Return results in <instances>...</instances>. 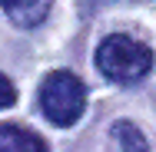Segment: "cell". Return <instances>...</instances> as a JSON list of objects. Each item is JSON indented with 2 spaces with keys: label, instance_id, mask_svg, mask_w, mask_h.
Listing matches in <instances>:
<instances>
[{
  "label": "cell",
  "instance_id": "obj_6",
  "mask_svg": "<svg viewBox=\"0 0 156 152\" xmlns=\"http://www.w3.org/2000/svg\"><path fill=\"white\" fill-rule=\"evenodd\" d=\"M17 103V90H13V83L0 73V109H7V106H13Z\"/></svg>",
  "mask_w": 156,
  "mask_h": 152
},
{
  "label": "cell",
  "instance_id": "obj_3",
  "mask_svg": "<svg viewBox=\"0 0 156 152\" xmlns=\"http://www.w3.org/2000/svg\"><path fill=\"white\" fill-rule=\"evenodd\" d=\"M53 0H0V7L7 10V17L17 27H37L43 23V17L50 13Z\"/></svg>",
  "mask_w": 156,
  "mask_h": 152
},
{
  "label": "cell",
  "instance_id": "obj_4",
  "mask_svg": "<svg viewBox=\"0 0 156 152\" xmlns=\"http://www.w3.org/2000/svg\"><path fill=\"white\" fill-rule=\"evenodd\" d=\"M0 152H47V146L23 126H0Z\"/></svg>",
  "mask_w": 156,
  "mask_h": 152
},
{
  "label": "cell",
  "instance_id": "obj_2",
  "mask_svg": "<svg viewBox=\"0 0 156 152\" xmlns=\"http://www.w3.org/2000/svg\"><path fill=\"white\" fill-rule=\"evenodd\" d=\"M40 109L53 126H73L87 109V86L70 69H53L40 86Z\"/></svg>",
  "mask_w": 156,
  "mask_h": 152
},
{
  "label": "cell",
  "instance_id": "obj_5",
  "mask_svg": "<svg viewBox=\"0 0 156 152\" xmlns=\"http://www.w3.org/2000/svg\"><path fill=\"white\" fill-rule=\"evenodd\" d=\"M113 136H116V142H120V149H123V152H150L143 132H140L133 122H126V119L113 122Z\"/></svg>",
  "mask_w": 156,
  "mask_h": 152
},
{
  "label": "cell",
  "instance_id": "obj_1",
  "mask_svg": "<svg viewBox=\"0 0 156 152\" xmlns=\"http://www.w3.org/2000/svg\"><path fill=\"white\" fill-rule=\"evenodd\" d=\"M96 66L113 83H136L153 69V50L136 36L113 33L96 46Z\"/></svg>",
  "mask_w": 156,
  "mask_h": 152
}]
</instances>
